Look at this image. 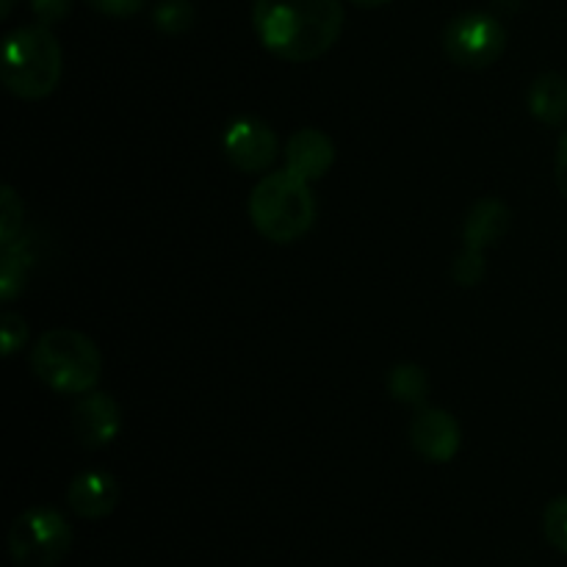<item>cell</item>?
I'll list each match as a JSON object with an SVG mask.
<instances>
[{"label": "cell", "mask_w": 567, "mask_h": 567, "mask_svg": "<svg viewBox=\"0 0 567 567\" xmlns=\"http://www.w3.org/2000/svg\"><path fill=\"white\" fill-rule=\"evenodd\" d=\"M97 14L105 17H133L144 9L147 0H86Z\"/></svg>", "instance_id": "obj_22"}, {"label": "cell", "mask_w": 567, "mask_h": 567, "mask_svg": "<svg viewBox=\"0 0 567 567\" xmlns=\"http://www.w3.org/2000/svg\"><path fill=\"white\" fill-rule=\"evenodd\" d=\"M354 6H360V9H380V6L391 3V0H352Z\"/></svg>", "instance_id": "obj_24"}, {"label": "cell", "mask_w": 567, "mask_h": 567, "mask_svg": "<svg viewBox=\"0 0 567 567\" xmlns=\"http://www.w3.org/2000/svg\"><path fill=\"white\" fill-rule=\"evenodd\" d=\"M64 72V53L48 25L17 28L3 42L0 78L20 100H42L55 92Z\"/></svg>", "instance_id": "obj_2"}, {"label": "cell", "mask_w": 567, "mask_h": 567, "mask_svg": "<svg viewBox=\"0 0 567 567\" xmlns=\"http://www.w3.org/2000/svg\"><path fill=\"white\" fill-rule=\"evenodd\" d=\"M31 369L50 391L89 393L97 388L103 360L92 338L70 327H55L44 332L33 347Z\"/></svg>", "instance_id": "obj_4"}, {"label": "cell", "mask_w": 567, "mask_h": 567, "mask_svg": "<svg viewBox=\"0 0 567 567\" xmlns=\"http://www.w3.org/2000/svg\"><path fill=\"white\" fill-rule=\"evenodd\" d=\"M255 230L275 244H291L313 227L316 199L310 183L291 169L271 172L249 194Z\"/></svg>", "instance_id": "obj_3"}, {"label": "cell", "mask_w": 567, "mask_h": 567, "mask_svg": "<svg viewBox=\"0 0 567 567\" xmlns=\"http://www.w3.org/2000/svg\"><path fill=\"white\" fill-rule=\"evenodd\" d=\"M452 275H454V280L460 282V286H465V288L480 286V282L485 280V275H487L485 255H482L480 249H468V247H465L463 252H460L457 258H454Z\"/></svg>", "instance_id": "obj_19"}, {"label": "cell", "mask_w": 567, "mask_h": 567, "mask_svg": "<svg viewBox=\"0 0 567 567\" xmlns=\"http://www.w3.org/2000/svg\"><path fill=\"white\" fill-rule=\"evenodd\" d=\"M410 443L430 463H452L463 443V432L446 410L421 408L410 424Z\"/></svg>", "instance_id": "obj_9"}, {"label": "cell", "mask_w": 567, "mask_h": 567, "mask_svg": "<svg viewBox=\"0 0 567 567\" xmlns=\"http://www.w3.org/2000/svg\"><path fill=\"white\" fill-rule=\"evenodd\" d=\"M72 526L53 507H31L9 529V554L17 567H55L70 554Z\"/></svg>", "instance_id": "obj_5"}, {"label": "cell", "mask_w": 567, "mask_h": 567, "mask_svg": "<svg viewBox=\"0 0 567 567\" xmlns=\"http://www.w3.org/2000/svg\"><path fill=\"white\" fill-rule=\"evenodd\" d=\"M286 164V169H291L302 181H321L336 164V144L327 133L316 131V127H302L288 138Z\"/></svg>", "instance_id": "obj_11"}, {"label": "cell", "mask_w": 567, "mask_h": 567, "mask_svg": "<svg viewBox=\"0 0 567 567\" xmlns=\"http://www.w3.org/2000/svg\"><path fill=\"white\" fill-rule=\"evenodd\" d=\"M11 6H14V0H0V17H9L11 14Z\"/></svg>", "instance_id": "obj_25"}, {"label": "cell", "mask_w": 567, "mask_h": 567, "mask_svg": "<svg viewBox=\"0 0 567 567\" xmlns=\"http://www.w3.org/2000/svg\"><path fill=\"white\" fill-rule=\"evenodd\" d=\"M0 214H3L0 216V244L9 247V244H14L20 238L22 214H25L22 199L17 197V192L11 186H3V194H0Z\"/></svg>", "instance_id": "obj_17"}, {"label": "cell", "mask_w": 567, "mask_h": 567, "mask_svg": "<svg viewBox=\"0 0 567 567\" xmlns=\"http://www.w3.org/2000/svg\"><path fill=\"white\" fill-rule=\"evenodd\" d=\"M33 258L37 255H33L31 244L22 241V238L3 247V264H0V297H3V302H11L25 288L28 271L37 264Z\"/></svg>", "instance_id": "obj_14"}, {"label": "cell", "mask_w": 567, "mask_h": 567, "mask_svg": "<svg viewBox=\"0 0 567 567\" xmlns=\"http://www.w3.org/2000/svg\"><path fill=\"white\" fill-rule=\"evenodd\" d=\"M341 0H255L252 25L260 44L282 61H316L343 31Z\"/></svg>", "instance_id": "obj_1"}, {"label": "cell", "mask_w": 567, "mask_h": 567, "mask_svg": "<svg viewBox=\"0 0 567 567\" xmlns=\"http://www.w3.org/2000/svg\"><path fill=\"white\" fill-rule=\"evenodd\" d=\"M197 22V9L192 0H158L153 9V25L166 37H181Z\"/></svg>", "instance_id": "obj_16"}, {"label": "cell", "mask_w": 567, "mask_h": 567, "mask_svg": "<svg viewBox=\"0 0 567 567\" xmlns=\"http://www.w3.org/2000/svg\"><path fill=\"white\" fill-rule=\"evenodd\" d=\"M554 181H557V188L563 192V197L567 199V131H565V136L559 138L557 166H554Z\"/></svg>", "instance_id": "obj_23"}, {"label": "cell", "mask_w": 567, "mask_h": 567, "mask_svg": "<svg viewBox=\"0 0 567 567\" xmlns=\"http://www.w3.org/2000/svg\"><path fill=\"white\" fill-rule=\"evenodd\" d=\"M31 11L37 14L39 25H55L72 11V0H28Z\"/></svg>", "instance_id": "obj_21"}, {"label": "cell", "mask_w": 567, "mask_h": 567, "mask_svg": "<svg viewBox=\"0 0 567 567\" xmlns=\"http://www.w3.org/2000/svg\"><path fill=\"white\" fill-rule=\"evenodd\" d=\"M509 225H513V210L502 199H480L465 216L463 244L468 249L485 252L487 247H496L507 236Z\"/></svg>", "instance_id": "obj_12"}, {"label": "cell", "mask_w": 567, "mask_h": 567, "mask_svg": "<svg viewBox=\"0 0 567 567\" xmlns=\"http://www.w3.org/2000/svg\"><path fill=\"white\" fill-rule=\"evenodd\" d=\"M122 430V410L114 396L103 391L83 393L72 408V435L83 449H103L116 441Z\"/></svg>", "instance_id": "obj_8"}, {"label": "cell", "mask_w": 567, "mask_h": 567, "mask_svg": "<svg viewBox=\"0 0 567 567\" xmlns=\"http://www.w3.org/2000/svg\"><path fill=\"white\" fill-rule=\"evenodd\" d=\"M66 504L81 518H109L120 504V482L109 471H83L66 487Z\"/></svg>", "instance_id": "obj_10"}, {"label": "cell", "mask_w": 567, "mask_h": 567, "mask_svg": "<svg viewBox=\"0 0 567 567\" xmlns=\"http://www.w3.org/2000/svg\"><path fill=\"white\" fill-rule=\"evenodd\" d=\"M221 150L236 169L255 175V172H266L275 164L280 144H277L275 131L266 122L244 116L227 127L225 136H221Z\"/></svg>", "instance_id": "obj_7"}, {"label": "cell", "mask_w": 567, "mask_h": 567, "mask_svg": "<svg viewBox=\"0 0 567 567\" xmlns=\"http://www.w3.org/2000/svg\"><path fill=\"white\" fill-rule=\"evenodd\" d=\"M543 532L557 551L567 554V496L548 502L546 513H543Z\"/></svg>", "instance_id": "obj_18"}, {"label": "cell", "mask_w": 567, "mask_h": 567, "mask_svg": "<svg viewBox=\"0 0 567 567\" xmlns=\"http://www.w3.org/2000/svg\"><path fill=\"white\" fill-rule=\"evenodd\" d=\"M388 391L396 402L404 404H424L430 396V377L421 365L402 363L391 371L388 377Z\"/></svg>", "instance_id": "obj_15"}, {"label": "cell", "mask_w": 567, "mask_h": 567, "mask_svg": "<svg viewBox=\"0 0 567 567\" xmlns=\"http://www.w3.org/2000/svg\"><path fill=\"white\" fill-rule=\"evenodd\" d=\"M0 332H3V354L11 358L17 349H22V343H25L28 338L25 319H22L20 313H11L9 310V313H3V319H0Z\"/></svg>", "instance_id": "obj_20"}, {"label": "cell", "mask_w": 567, "mask_h": 567, "mask_svg": "<svg viewBox=\"0 0 567 567\" xmlns=\"http://www.w3.org/2000/svg\"><path fill=\"white\" fill-rule=\"evenodd\" d=\"M529 111L537 122L559 127L567 122V78L559 72H543L529 89Z\"/></svg>", "instance_id": "obj_13"}, {"label": "cell", "mask_w": 567, "mask_h": 567, "mask_svg": "<svg viewBox=\"0 0 567 567\" xmlns=\"http://www.w3.org/2000/svg\"><path fill=\"white\" fill-rule=\"evenodd\" d=\"M443 50L457 66L485 70L507 50V28L487 11H465L443 31Z\"/></svg>", "instance_id": "obj_6"}]
</instances>
